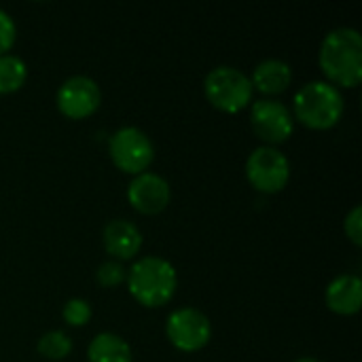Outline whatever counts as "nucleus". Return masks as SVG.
Instances as JSON below:
<instances>
[{
    "label": "nucleus",
    "instance_id": "obj_1",
    "mask_svg": "<svg viewBox=\"0 0 362 362\" xmlns=\"http://www.w3.org/2000/svg\"><path fill=\"white\" fill-rule=\"evenodd\" d=\"M318 64L327 83L337 89H354L362 81V36L356 28L331 30L318 51Z\"/></svg>",
    "mask_w": 362,
    "mask_h": 362
},
{
    "label": "nucleus",
    "instance_id": "obj_2",
    "mask_svg": "<svg viewBox=\"0 0 362 362\" xmlns=\"http://www.w3.org/2000/svg\"><path fill=\"white\" fill-rule=\"evenodd\" d=\"M129 295L148 310L168 305L178 288V276L174 265L161 257H142L127 269Z\"/></svg>",
    "mask_w": 362,
    "mask_h": 362
},
{
    "label": "nucleus",
    "instance_id": "obj_3",
    "mask_svg": "<svg viewBox=\"0 0 362 362\" xmlns=\"http://www.w3.org/2000/svg\"><path fill=\"white\" fill-rule=\"evenodd\" d=\"M346 110L341 89L327 81L305 83L293 100V119L314 132H327L335 127Z\"/></svg>",
    "mask_w": 362,
    "mask_h": 362
},
{
    "label": "nucleus",
    "instance_id": "obj_4",
    "mask_svg": "<svg viewBox=\"0 0 362 362\" xmlns=\"http://www.w3.org/2000/svg\"><path fill=\"white\" fill-rule=\"evenodd\" d=\"M206 100L221 112L238 115L252 104V83L233 66H216L204 78Z\"/></svg>",
    "mask_w": 362,
    "mask_h": 362
},
{
    "label": "nucleus",
    "instance_id": "obj_5",
    "mask_svg": "<svg viewBox=\"0 0 362 362\" xmlns=\"http://www.w3.org/2000/svg\"><path fill=\"white\" fill-rule=\"evenodd\" d=\"M108 155L119 172L138 176L146 172L155 161V144L140 127L127 125V127H119L110 136Z\"/></svg>",
    "mask_w": 362,
    "mask_h": 362
},
{
    "label": "nucleus",
    "instance_id": "obj_6",
    "mask_svg": "<svg viewBox=\"0 0 362 362\" xmlns=\"http://www.w3.org/2000/svg\"><path fill=\"white\" fill-rule=\"evenodd\" d=\"M246 178L255 191L276 195L291 180V161L276 146H259L246 159Z\"/></svg>",
    "mask_w": 362,
    "mask_h": 362
},
{
    "label": "nucleus",
    "instance_id": "obj_7",
    "mask_svg": "<svg viewBox=\"0 0 362 362\" xmlns=\"http://www.w3.org/2000/svg\"><path fill=\"white\" fill-rule=\"evenodd\" d=\"M165 335L170 344L180 352H199L212 339L210 318L195 308H180L168 316Z\"/></svg>",
    "mask_w": 362,
    "mask_h": 362
},
{
    "label": "nucleus",
    "instance_id": "obj_8",
    "mask_svg": "<svg viewBox=\"0 0 362 362\" xmlns=\"http://www.w3.org/2000/svg\"><path fill=\"white\" fill-rule=\"evenodd\" d=\"M250 125L265 146H278L286 142L295 132V119L288 106L274 98H263L250 106Z\"/></svg>",
    "mask_w": 362,
    "mask_h": 362
},
{
    "label": "nucleus",
    "instance_id": "obj_9",
    "mask_svg": "<svg viewBox=\"0 0 362 362\" xmlns=\"http://www.w3.org/2000/svg\"><path fill=\"white\" fill-rule=\"evenodd\" d=\"M57 110L70 121L89 119L102 104L100 85L85 74H74L66 78L55 93Z\"/></svg>",
    "mask_w": 362,
    "mask_h": 362
},
{
    "label": "nucleus",
    "instance_id": "obj_10",
    "mask_svg": "<svg viewBox=\"0 0 362 362\" xmlns=\"http://www.w3.org/2000/svg\"><path fill=\"white\" fill-rule=\"evenodd\" d=\"M170 199H172L170 182L155 172H142L134 176V180L127 187V202L142 216L161 214L170 206Z\"/></svg>",
    "mask_w": 362,
    "mask_h": 362
},
{
    "label": "nucleus",
    "instance_id": "obj_11",
    "mask_svg": "<svg viewBox=\"0 0 362 362\" xmlns=\"http://www.w3.org/2000/svg\"><path fill=\"white\" fill-rule=\"evenodd\" d=\"M102 244L104 250L112 257V261H132L142 248V231L132 221L115 218L104 227Z\"/></svg>",
    "mask_w": 362,
    "mask_h": 362
},
{
    "label": "nucleus",
    "instance_id": "obj_12",
    "mask_svg": "<svg viewBox=\"0 0 362 362\" xmlns=\"http://www.w3.org/2000/svg\"><path fill=\"white\" fill-rule=\"evenodd\" d=\"M327 308L337 316H354L362 308V280L356 274L333 278L325 291Z\"/></svg>",
    "mask_w": 362,
    "mask_h": 362
},
{
    "label": "nucleus",
    "instance_id": "obj_13",
    "mask_svg": "<svg viewBox=\"0 0 362 362\" xmlns=\"http://www.w3.org/2000/svg\"><path fill=\"white\" fill-rule=\"evenodd\" d=\"M252 89L272 98V95H280L284 93L291 83H293V68L278 57H269L263 59L261 64H257L252 76H250Z\"/></svg>",
    "mask_w": 362,
    "mask_h": 362
},
{
    "label": "nucleus",
    "instance_id": "obj_14",
    "mask_svg": "<svg viewBox=\"0 0 362 362\" xmlns=\"http://www.w3.org/2000/svg\"><path fill=\"white\" fill-rule=\"evenodd\" d=\"M89 362H132L134 354L129 344L119 337L117 333H98L89 348H87Z\"/></svg>",
    "mask_w": 362,
    "mask_h": 362
},
{
    "label": "nucleus",
    "instance_id": "obj_15",
    "mask_svg": "<svg viewBox=\"0 0 362 362\" xmlns=\"http://www.w3.org/2000/svg\"><path fill=\"white\" fill-rule=\"evenodd\" d=\"M28 66L19 55L6 53L0 55V95H8L19 91L25 85Z\"/></svg>",
    "mask_w": 362,
    "mask_h": 362
},
{
    "label": "nucleus",
    "instance_id": "obj_16",
    "mask_svg": "<svg viewBox=\"0 0 362 362\" xmlns=\"http://www.w3.org/2000/svg\"><path fill=\"white\" fill-rule=\"evenodd\" d=\"M36 350H38V354L42 358H47V361L51 362H59L70 356V352H72V339L64 331H49V333H45L38 339Z\"/></svg>",
    "mask_w": 362,
    "mask_h": 362
},
{
    "label": "nucleus",
    "instance_id": "obj_17",
    "mask_svg": "<svg viewBox=\"0 0 362 362\" xmlns=\"http://www.w3.org/2000/svg\"><path fill=\"white\" fill-rule=\"evenodd\" d=\"M62 316H64V322L68 327H74V329H81L85 327L91 316H93V310L89 305V301L81 299V297H74V299H68L64 310H62Z\"/></svg>",
    "mask_w": 362,
    "mask_h": 362
},
{
    "label": "nucleus",
    "instance_id": "obj_18",
    "mask_svg": "<svg viewBox=\"0 0 362 362\" xmlns=\"http://www.w3.org/2000/svg\"><path fill=\"white\" fill-rule=\"evenodd\" d=\"M125 278L127 269L119 261H104L95 272V280L102 288H117L125 282Z\"/></svg>",
    "mask_w": 362,
    "mask_h": 362
},
{
    "label": "nucleus",
    "instance_id": "obj_19",
    "mask_svg": "<svg viewBox=\"0 0 362 362\" xmlns=\"http://www.w3.org/2000/svg\"><path fill=\"white\" fill-rule=\"evenodd\" d=\"M17 40V25L13 17L0 8V55H6Z\"/></svg>",
    "mask_w": 362,
    "mask_h": 362
},
{
    "label": "nucleus",
    "instance_id": "obj_20",
    "mask_svg": "<svg viewBox=\"0 0 362 362\" xmlns=\"http://www.w3.org/2000/svg\"><path fill=\"white\" fill-rule=\"evenodd\" d=\"M344 231H346L348 240H350L356 248H361L362 246V208L361 206H354V208L348 212V216H346V221H344Z\"/></svg>",
    "mask_w": 362,
    "mask_h": 362
},
{
    "label": "nucleus",
    "instance_id": "obj_21",
    "mask_svg": "<svg viewBox=\"0 0 362 362\" xmlns=\"http://www.w3.org/2000/svg\"><path fill=\"white\" fill-rule=\"evenodd\" d=\"M295 362H320L318 358H312V356H303V358H297Z\"/></svg>",
    "mask_w": 362,
    "mask_h": 362
}]
</instances>
